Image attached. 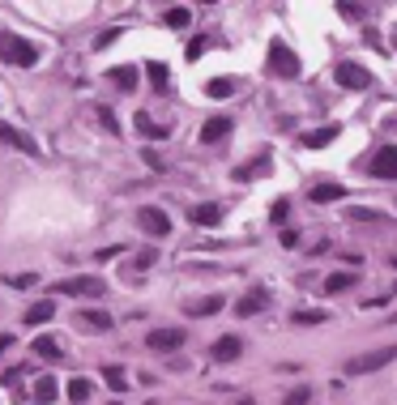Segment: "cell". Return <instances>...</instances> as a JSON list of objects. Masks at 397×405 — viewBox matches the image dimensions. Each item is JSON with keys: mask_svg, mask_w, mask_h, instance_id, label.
<instances>
[{"mask_svg": "<svg viewBox=\"0 0 397 405\" xmlns=\"http://www.w3.org/2000/svg\"><path fill=\"white\" fill-rule=\"evenodd\" d=\"M393 359H397V346H385V350L359 354V359H355L346 372H351V376H364V372H381V367H385V363H393Z\"/></svg>", "mask_w": 397, "mask_h": 405, "instance_id": "cell-5", "label": "cell"}, {"mask_svg": "<svg viewBox=\"0 0 397 405\" xmlns=\"http://www.w3.org/2000/svg\"><path fill=\"white\" fill-rule=\"evenodd\" d=\"M227 132H231V120H227V115H210V120H205V128H201V141H205V145H214V141H222Z\"/></svg>", "mask_w": 397, "mask_h": 405, "instance_id": "cell-15", "label": "cell"}, {"mask_svg": "<svg viewBox=\"0 0 397 405\" xmlns=\"http://www.w3.org/2000/svg\"><path fill=\"white\" fill-rule=\"evenodd\" d=\"M269 307V295L265 290H248L239 303H235V316H257V312H265Z\"/></svg>", "mask_w": 397, "mask_h": 405, "instance_id": "cell-14", "label": "cell"}, {"mask_svg": "<svg viewBox=\"0 0 397 405\" xmlns=\"http://www.w3.org/2000/svg\"><path fill=\"white\" fill-rule=\"evenodd\" d=\"M137 222H141V231H145V235H154V239L171 235V218H167V209H158V205H141Z\"/></svg>", "mask_w": 397, "mask_h": 405, "instance_id": "cell-3", "label": "cell"}, {"mask_svg": "<svg viewBox=\"0 0 397 405\" xmlns=\"http://www.w3.org/2000/svg\"><path fill=\"white\" fill-rule=\"evenodd\" d=\"M38 47L30 43V38H21V34H13V30H0V60L4 64H17V68H30V64H38Z\"/></svg>", "mask_w": 397, "mask_h": 405, "instance_id": "cell-1", "label": "cell"}, {"mask_svg": "<svg viewBox=\"0 0 397 405\" xmlns=\"http://www.w3.org/2000/svg\"><path fill=\"white\" fill-rule=\"evenodd\" d=\"M355 218H359V222H376L381 214H376V209H355Z\"/></svg>", "mask_w": 397, "mask_h": 405, "instance_id": "cell-35", "label": "cell"}, {"mask_svg": "<svg viewBox=\"0 0 397 405\" xmlns=\"http://www.w3.org/2000/svg\"><path fill=\"white\" fill-rule=\"evenodd\" d=\"M0 145H13V149H21V154L38 158V141H34V137H26V132H21V128H13V124H0Z\"/></svg>", "mask_w": 397, "mask_h": 405, "instance_id": "cell-6", "label": "cell"}, {"mask_svg": "<svg viewBox=\"0 0 397 405\" xmlns=\"http://www.w3.org/2000/svg\"><path fill=\"white\" fill-rule=\"evenodd\" d=\"M393 47H397V30H393Z\"/></svg>", "mask_w": 397, "mask_h": 405, "instance_id": "cell-39", "label": "cell"}, {"mask_svg": "<svg viewBox=\"0 0 397 405\" xmlns=\"http://www.w3.org/2000/svg\"><path fill=\"white\" fill-rule=\"evenodd\" d=\"M107 81H111L115 90H124V94H128V90H137V81H141V73H137L133 64H115V68L107 73Z\"/></svg>", "mask_w": 397, "mask_h": 405, "instance_id": "cell-12", "label": "cell"}, {"mask_svg": "<svg viewBox=\"0 0 397 405\" xmlns=\"http://www.w3.org/2000/svg\"><path fill=\"white\" fill-rule=\"evenodd\" d=\"M34 359H47V363H60V346H56V337H34Z\"/></svg>", "mask_w": 397, "mask_h": 405, "instance_id": "cell-19", "label": "cell"}, {"mask_svg": "<svg viewBox=\"0 0 397 405\" xmlns=\"http://www.w3.org/2000/svg\"><path fill=\"white\" fill-rule=\"evenodd\" d=\"M163 21H167V26H171V30H184V26H188V21H192V13H188V9H184V4H171V9H167V13H163Z\"/></svg>", "mask_w": 397, "mask_h": 405, "instance_id": "cell-21", "label": "cell"}, {"mask_svg": "<svg viewBox=\"0 0 397 405\" xmlns=\"http://www.w3.org/2000/svg\"><path fill=\"white\" fill-rule=\"evenodd\" d=\"M51 316H56V303L51 299H38L34 307H26V325H47Z\"/></svg>", "mask_w": 397, "mask_h": 405, "instance_id": "cell-16", "label": "cell"}, {"mask_svg": "<svg viewBox=\"0 0 397 405\" xmlns=\"http://www.w3.org/2000/svg\"><path fill=\"white\" fill-rule=\"evenodd\" d=\"M334 77H338V85H346V90H368V85H372V73H368L364 64H355V60H342Z\"/></svg>", "mask_w": 397, "mask_h": 405, "instance_id": "cell-4", "label": "cell"}, {"mask_svg": "<svg viewBox=\"0 0 397 405\" xmlns=\"http://www.w3.org/2000/svg\"><path fill=\"white\" fill-rule=\"evenodd\" d=\"M133 124H137V132H145V137H154V141H163V137H167V128H163V124H154V120H150V115H141V111H137V120H133Z\"/></svg>", "mask_w": 397, "mask_h": 405, "instance_id": "cell-25", "label": "cell"}, {"mask_svg": "<svg viewBox=\"0 0 397 405\" xmlns=\"http://www.w3.org/2000/svg\"><path fill=\"white\" fill-rule=\"evenodd\" d=\"M98 120H103V128H107V132H120V124H115V115H111V111H98Z\"/></svg>", "mask_w": 397, "mask_h": 405, "instance_id": "cell-33", "label": "cell"}, {"mask_svg": "<svg viewBox=\"0 0 397 405\" xmlns=\"http://www.w3.org/2000/svg\"><path fill=\"white\" fill-rule=\"evenodd\" d=\"M90 393H94V384H90V380H81V376H77V380H68V401H73V405H86V401H90Z\"/></svg>", "mask_w": 397, "mask_h": 405, "instance_id": "cell-20", "label": "cell"}, {"mask_svg": "<svg viewBox=\"0 0 397 405\" xmlns=\"http://www.w3.org/2000/svg\"><path fill=\"white\" fill-rule=\"evenodd\" d=\"M34 401H38V405L56 401V376H47V372H43V376L34 380Z\"/></svg>", "mask_w": 397, "mask_h": 405, "instance_id": "cell-17", "label": "cell"}, {"mask_svg": "<svg viewBox=\"0 0 397 405\" xmlns=\"http://www.w3.org/2000/svg\"><path fill=\"white\" fill-rule=\"evenodd\" d=\"M334 137H338V128H316V132H308V137H304V145H329Z\"/></svg>", "mask_w": 397, "mask_h": 405, "instance_id": "cell-27", "label": "cell"}, {"mask_svg": "<svg viewBox=\"0 0 397 405\" xmlns=\"http://www.w3.org/2000/svg\"><path fill=\"white\" fill-rule=\"evenodd\" d=\"M201 51H205V38H192V43H188V51H184V56H188V60H201Z\"/></svg>", "mask_w": 397, "mask_h": 405, "instance_id": "cell-31", "label": "cell"}, {"mask_svg": "<svg viewBox=\"0 0 397 405\" xmlns=\"http://www.w3.org/2000/svg\"><path fill=\"white\" fill-rule=\"evenodd\" d=\"M355 286V273H329L325 278V295H338V290H351Z\"/></svg>", "mask_w": 397, "mask_h": 405, "instance_id": "cell-26", "label": "cell"}, {"mask_svg": "<svg viewBox=\"0 0 397 405\" xmlns=\"http://www.w3.org/2000/svg\"><path fill=\"white\" fill-rule=\"evenodd\" d=\"M205 94H210V98H231V94H235V81H231V77H214V81L205 85Z\"/></svg>", "mask_w": 397, "mask_h": 405, "instance_id": "cell-24", "label": "cell"}, {"mask_svg": "<svg viewBox=\"0 0 397 405\" xmlns=\"http://www.w3.org/2000/svg\"><path fill=\"white\" fill-rule=\"evenodd\" d=\"M295 243H299V231L287 226V231H282V248H295Z\"/></svg>", "mask_w": 397, "mask_h": 405, "instance_id": "cell-34", "label": "cell"}, {"mask_svg": "<svg viewBox=\"0 0 397 405\" xmlns=\"http://www.w3.org/2000/svg\"><path fill=\"white\" fill-rule=\"evenodd\" d=\"M214 312H222V299H218V295H210V299H197V303H188V316H214Z\"/></svg>", "mask_w": 397, "mask_h": 405, "instance_id": "cell-22", "label": "cell"}, {"mask_svg": "<svg viewBox=\"0 0 397 405\" xmlns=\"http://www.w3.org/2000/svg\"><path fill=\"white\" fill-rule=\"evenodd\" d=\"M393 269H397V256H393Z\"/></svg>", "mask_w": 397, "mask_h": 405, "instance_id": "cell-40", "label": "cell"}, {"mask_svg": "<svg viewBox=\"0 0 397 405\" xmlns=\"http://www.w3.org/2000/svg\"><path fill=\"white\" fill-rule=\"evenodd\" d=\"M235 405H257V401H252V397H244V401H235Z\"/></svg>", "mask_w": 397, "mask_h": 405, "instance_id": "cell-38", "label": "cell"}, {"mask_svg": "<svg viewBox=\"0 0 397 405\" xmlns=\"http://www.w3.org/2000/svg\"><path fill=\"white\" fill-rule=\"evenodd\" d=\"M4 350H13V337H9V333L0 337V354H4Z\"/></svg>", "mask_w": 397, "mask_h": 405, "instance_id": "cell-37", "label": "cell"}, {"mask_svg": "<svg viewBox=\"0 0 397 405\" xmlns=\"http://www.w3.org/2000/svg\"><path fill=\"white\" fill-rule=\"evenodd\" d=\"M154 261H158V252H141V256H137V265H141V269H150Z\"/></svg>", "mask_w": 397, "mask_h": 405, "instance_id": "cell-36", "label": "cell"}, {"mask_svg": "<svg viewBox=\"0 0 397 405\" xmlns=\"http://www.w3.org/2000/svg\"><path fill=\"white\" fill-rule=\"evenodd\" d=\"M269 68H274L278 77H295V73H299V60L287 51V43H274V47H269Z\"/></svg>", "mask_w": 397, "mask_h": 405, "instance_id": "cell-7", "label": "cell"}, {"mask_svg": "<svg viewBox=\"0 0 397 405\" xmlns=\"http://www.w3.org/2000/svg\"><path fill=\"white\" fill-rule=\"evenodd\" d=\"M308 397H312L308 389H295V393H291V397H287L282 405H308Z\"/></svg>", "mask_w": 397, "mask_h": 405, "instance_id": "cell-32", "label": "cell"}, {"mask_svg": "<svg viewBox=\"0 0 397 405\" xmlns=\"http://www.w3.org/2000/svg\"><path fill=\"white\" fill-rule=\"evenodd\" d=\"M291 320H295V325H325L329 316H325V312H295Z\"/></svg>", "mask_w": 397, "mask_h": 405, "instance_id": "cell-28", "label": "cell"}, {"mask_svg": "<svg viewBox=\"0 0 397 405\" xmlns=\"http://www.w3.org/2000/svg\"><path fill=\"white\" fill-rule=\"evenodd\" d=\"M372 175H376V179H397V145H385V149L372 158Z\"/></svg>", "mask_w": 397, "mask_h": 405, "instance_id": "cell-9", "label": "cell"}, {"mask_svg": "<svg viewBox=\"0 0 397 405\" xmlns=\"http://www.w3.org/2000/svg\"><path fill=\"white\" fill-rule=\"evenodd\" d=\"M188 218H192L197 226H218V222H222V205H214V201L192 205V209H188Z\"/></svg>", "mask_w": 397, "mask_h": 405, "instance_id": "cell-13", "label": "cell"}, {"mask_svg": "<svg viewBox=\"0 0 397 405\" xmlns=\"http://www.w3.org/2000/svg\"><path fill=\"white\" fill-rule=\"evenodd\" d=\"M210 354H214V363H231V359H239V354H244V342H239L235 333H227V337H218V342H214V350H210Z\"/></svg>", "mask_w": 397, "mask_h": 405, "instance_id": "cell-11", "label": "cell"}, {"mask_svg": "<svg viewBox=\"0 0 397 405\" xmlns=\"http://www.w3.org/2000/svg\"><path fill=\"white\" fill-rule=\"evenodd\" d=\"M56 295H81V299H98V295H107V282H103V278H90V273H81V278H68V282H60V286H56Z\"/></svg>", "mask_w": 397, "mask_h": 405, "instance_id": "cell-2", "label": "cell"}, {"mask_svg": "<svg viewBox=\"0 0 397 405\" xmlns=\"http://www.w3.org/2000/svg\"><path fill=\"white\" fill-rule=\"evenodd\" d=\"M342 196H346L342 184H316V188H312V201H316V205H329V201H342Z\"/></svg>", "mask_w": 397, "mask_h": 405, "instance_id": "cell-18", "label": "cell"}, {"mask_svg": "<svg viewBox=\"0 0 397 405\" xmlns=\"http://www.w3.org/2000/svg\"><path fill=\"white\" fill-rule=\"evenodd\" d=\"M77 329H86V333H107V329H111V316L98 312V307H86V312H77Z\"/></svg>", "mask_w": 397, "mask_h": 405, "instance_id": "cell-10", "label": "cell"}, {"mask_svg": "<svg viewBox=\"0 0 397 405\" xmlns=\"http://www.w3.org/2000/svg\"><path fill=\"white\" fill-rule=\"evenodd\" d=\"M145 77L154 81V90H167V77H171V73H167L163 60H150V64H145Z\"/></svg>", "mask_w": 397, "mask_h": 405, "instance_id": "cell-23", "label": "cell"}, {"mask_svg": "<svg viewBox=\"0 0 397 405\" xmlns=\"http://www.w3.org/2000/svg\"><path fill=\"white\" fill-rule=\"evenodd\" d=\"M9 286H17V290H30V286H38V278H34V273H13V278H9Z\"/></svg>", "mask_w": 397, "mask_h": 405, "instance_id": "cell-29", "label": "cell"}, {"mask_svg": "<svg viewBox=\"0 0 397 405\" xmlns=\"http://www.w3.org/2000/svg\"><path fill=\"white\" fill-rule=\"evenodd\" d=\"M103 376H107V384H111V389H115V393H120V389H124V384H128V380H124V372H120V367H107V372H103Z\"/></svg>", "mask_w": 397, "mask_h": 405, "instance_id": "cell-30", "label": "cell"}, {"mask_svg": "<svg viewBox=\"0 0 397 405\" xmlns=\"http://www.w3.org/2000/svg\"><path fill=\"white\" fill-rule=\"evenodd\" d=\"M184 337H188L184 329H154V333L145 337V346H150V350H180Z\"/></svg>", "mask_w": 397, "mask_h": 405, "instance_id": "cell-8", "label": "cell"}]
</instances>
